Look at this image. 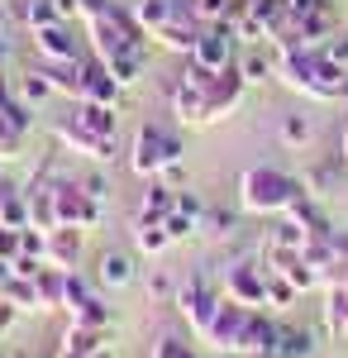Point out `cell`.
<instances>
[{
  "label": "cell",
  "mask_w": 348,
  "mask_h": 358,
  "mask_svg": "<svg viewBox=\"0 0 348 358\" xmlns=\"http://www.w3.org/2000/svg\"><path fill=\"white\" fill-rule=\"evenodd\" d=\"M272 77L310 96V101H344L348 96V67H339L324 48H277Z\"/></svg>",
  "instance_id": "obj_1"
},
{
  "label": "cell",
  "mask_w": 348,
  "mask_h": 358,
  "mask_svg": "<svg viewBox=\"0 0 348 358\" xmlns=\"http://www.w3.org/2000/svg\"><path fill=\"white\" fill-rule=\"evenodd\" d=\"M272 339H277V320H268L263 310L239 306V301H224V306H219L210 334H205V344H215L219 354H234V358L268 354Z\"/></svg>",
  "instance_id": "obj_2"
},
{
  "label": "cell",
  "mask_w": 348,
  "mask_h": 358,
  "mask_svg": "<svg viewBox=\"0 0 348 358\" xmlns=\"http://www.w3.org/2000/svg\"><path fill=\"white\" fill-rule=\"evenodd\" d=\"M305 192V182H296L291 172H282V167H248L239 177V206L248 210V215H287Z\"/></svg>",
  "instance_id": "obj_3"
},
{
  "label": "cell",
  "mask_w": 348,
  "mask_h": 358,
  "mask_svg": "<svg viewBox=\"0 0 348 358\" xmlns=\"http://www.w3.org/2000/svg\"><path fill=\"white\" fill-rule=\"evenodd\" d=\"M187 153V138L177 134L172 124H138L134 134V148H129V172L134 177H162L172 163H182Z\"/></svg>",
  "instance_id": "obj_4"
},
{
  "label": "cell",
  "mask_w": 348,
  "mask_h": 358,
  "mask_svg": "<svg viewBox=\"0 0 348 358\" xmlns=\"http://www.w3.org/2000/svg\"><path fill=\"white\" fill-rule=\"evenodd\" d=\"M172 306H177V315L187 320L191 330L205 339L210 325H215V315H219V306H224V287H215L205 273H196L191 282L177 287V301H172Z\"/></svg>",
  "instance_id": "obj_5"
},
{
  "label": "cell",
  "mask_w": 348,
  "mask_h": 358,
  "mask_svg": "<svg viewBox=\"0 0 348 358\" xmlns=\"http://www.w3.org/2000/svg\"><path fill=\"white\" fill-rule=\"evenodd\" d=\"M53 201H57V224L62 229H96L101 215H106V206L81 192V182H67V177L53 182Z\"/></svg>",
  "instance_id": "obj_6"
},
{
  "label": "cell",
  "mask_w": 348,
  "mask_h": 358,
  "mask_svg": "<svg viewBox=\"0 0 348 358\" xmlns=\"http://www.w3.org/2000/svg\"><path fill=\"white\" fill-rule=\"evenodd\" d=\"M53 138L67 148V153H81V158H91V163H115V138L91 134L86 124H77V115L53 120Z\"/></svg>",
  "instance_id": "obj_7"
},
{
  "label": "cell",
  "mask_w": 348,
  "mask_h": 358,
  "mask_svg": "<svg viewBox=\"0 0 348 358\" xmlns=\"http://www.w3.org/2000/svg\"><path fill=\"white\" fill-rule=\"evenodd\" d=\"M224 301L263 310L268 306V268H258V263H229L224 268Z\"/></svg>",
  "instance_id": "obj_8"
},
{
  "label": "cell",
  "mask_w": 348,
  "mask_h": 358,
  "mask_svg": "<svg viewBox=\"0 0 348 358\" xmlns=\"http://www.w3.org/2000/svg\"><path fill=\"white\" fill-rule=\"evenodd\" d=\"M243 96H248V77L239 72V57H234V62H229V67L210 82V91H205V115H210V124L239 110Z\"/></svg>",
  "instance_id": "obj_9"
},
{
  "label": "cell",
  "mask_w": 348,
  "mask_h": 358,
  "mask_svg": "<svg viewBox=\"0 0 348 358\" xmlns=\"http://www.w3.org/2000/svg\"><path fill=\"white\" fill-rule=\"evenodd\" d=\"M29 43H34L38 62H72V57H81V38L67 20H57V24H48V29H34Z\"/></svg>",
  "instance_id": "obj_10"
},
{
  "label": "cell",
  "mask_w": 348,
  "mask_h": 358,
  "mask_svg": "<svg viewBox=\"0 0 348 358\" xmlns=\"http://www.w3.org/2000/svg\"><path fill=\"white\" fill-rule=\"evenodd\" d=\"M263 258H268V268L272 273H282L287 282H291L296 292H315L324 277L310 268V258L305 253H291V248H263Z\"/></svg>",
  "instance_id": "obj_11"
},
{
  "label": "cell",
  "mask_w": 348,
  "mask_h": 358,
  "mask_svg": "<svg viewBox=\"0 0 348 358\" xmlns=\"http://www.w3.org/2000/svg\"><path fill=\"white\" fill-rule=\"evenodd\" d=\"M334 34H339L334 5H329V10H315V15H300V20H296V48H324Z\"/></svg>",
  "instance_id": "obj_12"
},
{
  "label": "cell",
  "mask_w": 348,
  "mask_h": 358,
  "mask_svg": "<svg viewBox=\"0 0 348 358\" xmlns=\"http://www.w3.org/2000/svg\"><path fill=\"white\" fill-rule=\"evenodd\" d=\"M167 106H172V115H177L182 124H210V115H205V91L187 86L182 77L167 86Z\"/></svg>",
  "instance_id": "obj_13"
},
{
  "label": "cell",
  "mask_w": 348,
  "mask_h": 358,
  "mask_svg": "<svg viewBox=\"0 0 348 358\" xmlns=\"http://www.w3.org/2000/svg\"><path fill=\"white\" fill-rule=\"evenodd\" d=\"M38 67H43V77L53 82L57 96L81 101V91H86V57H72V62H38Z\"/></svg>",
  "instance_id": "obj_14"
},
{
  "label": "cell",
  "mask_w": 348,
  "mask_h": 358,
  "mask_svg": "<svg viewBox=\"0 0 348 358\" xmlns=\"http://www.w3.org/2000/svg\"><path fill=\"white\" fill-rule=\"evenodd\" d=\"M43 263L57 268V273H77V263H81V229H53V234H48V248H43Z\"/></svg>",
  "instance_id": "obj_15"
},
{
  "label": "cell",
  "mask_w": 348,
  "mask_h": 358,
  "mask_svg": "<svg viewBox=\"0 0 348 358\" xmlns=\"http://www.w3.org/2000/svg\"><path fill=\"white\" fill-rule=\"evenodd\" d=\"M310 354H315V334L305 325H277V339L258 358H310Z\"/></svg>",
  "instance_id": "obj_16"
},
{
  "label": "cell",
  "mask_w": 348,
  "mask_h": 358,
  "mask_svg": "<svg viewBox=\"0 0 348 358\" xmlns=\"http://www.w3.org/2000/svg\"><path fill=\"white\" fill-rule=\"evenodd\" d=\"M119 96H124V86L106 72V62H101V57H86V91H81V101H96V106H119Z\"/></svg>",
  "instance_id": "obj_17"
},
{
  "label": "cell",
  "mask_w": 348,
  "mask_h": 358,
  "mask_svg": "<svg viewBox=\"0 0 348 358\" xmlns=\"http://www.w3.org/2000/svg\"><path fill=\"white\" fill-rule=\"evenodd\" d=\"M158 48H167V53L177 57H191V48H196V38H201V24H191V20H167L162 29H153L148 34Z\"/></svg>",
  "instance_id": "obj_18"
},
{
  "label": "cell",
  "mask_w": 348,
  "mask_h": 358,
  "mask_svg": "<svg viewBox=\"0 0 348 358\" xmlns=\"http://www.w3.org/2000/svg\"><path fill=\"white\" fill-rule=\"evenodd\" d=\"M172 210H177V192L162 177H148L143 182V196H138V220H167Z\"/></svg>",
  "instance_id": "obj_19"
},
{
  "label": "cell",
  "mask_w": 348,
  "mask_h": 358,
  "mask_svg": "<svg viewBox=\"0 0 348 358\" xmlns=\"http://www.w3.org/2000/svg\"><path fill=\"white\" fill-rule=\"evenodd\" d=\"M106 344H110V330H77V325H67L53 358H96Z\"/></svg>",
  "instance_id": "obj_20"
},
{
  "label": "cell",
  "mask_w": 348,
  "mask_h": 358,
  "mask_svg": "<svg viewBox=\"0 0 348 358\" xmlns=\"http://www.w3.org/2000/svg\"><path fill=\"white\" fill-rule=\"evenodd\" d=\"M148 57H153L148 48H124V53H115V57L106 62V72H110V77H115L119 86H124V91H129V86L143 82V72H148Z\"/></svg>",
  "instance_id": "obj_21"
},
{
  "label": "cell",
  "mask_w": 348,
  "mask_h": 358,
  "mask_svg": "<svg viewBox=\"0 0 348 358\" xmlns=\"http://www.w3.org/2000/svg\"><path fill=\"white\" fill-rule=\"evenodd\" d=\"M77 124H86L91 134L101 138H115L119 134V106H96V101H77Z\"/></svg>",
  "instance_id": "obj_22"
},
{
  "label": "cell",
  "mask_w": 348,
  "mask_h": 358,
  "mask_svg": "<svg viewBox=\"0 0 348 358\" xmlns=\"http://www.w3.org/2000/svg\"><path fill=\"white\" fill-rule=\"evenodd\" d=\"M96 282H101V287H115V292H119V287H129V282H134V258L106 248V253L96 258Z\"/></svg>",
  "instance_id": "obj_23"
},
{
  "label": "cell",
  "mask_w": 348,
  "mask_h": 358,
  "mask_svg": "<svg viewBox=\"0 0 348 358\" xmlns=\"http://www.w3.org/2000/svg\"><path fill=\"white\" fill-rule=\"evenodd\" d=\"M287 220H296L300 229H305V234H310V239H329V234H334L329 215H324V210L315 206V201H310V196H300V201H296L291 210H287Z\"/></svg>",
  "instance_id": "obj_24"
},
{
  "label": "cell",
  "mask_w": 348,
  "mask_h": 358,
  "mask_svg": "<svg viewBox=\"0 0 348 358\" xmlns=\"http://www.w3.org/2000/svg\"><path fill=\"white\" fill-rule=\"evenodd\" d=\"M67 315H72V325H77V330H110V325H115V310H110L96 292H91L86 301H77Z\"/></svg>",
  "instance_id": "obj_25"
},
{
  "label": "cell",
  "mask_w": 348,
  "mask_h": 358,
  "mask_svg": "<svg viewBox=\"0 0 348 358\" xmlns=\"http://www.w3.org/2000/svg\"><path fill=\"white\" fill-rule=\"evenodd\" d=\"M134 248L143 253V258H158V253H167V248H172L167 224H162V220H138V215H134Z\"/></svg>",
  "instance_id": "obj_26"
},
{
  "label": "cell",
  "mask_w": 348,
  "mask_h": 358,
  "mask_svg": "<svg viewBox=\"0 0 348 358\" xmlns=\"http://www.w3.org/2000/svg\"><path fill=\"white\" fill-rule=\"evenodd\" d=\"M0 301L15 306L20 315H24V310H43V306H38V282H34V277H15V273L0 287Z\"/></svg>",
  "instance_id": "obj_27"
},
{
  "label": "cell",
  "mask_w": 348,
  "mask_h": 358,
  "mask_svg": "<svg viewBox=\"0 0 348 358\" xmlns=\"http://www.w3.org/2000/svg\"><path fill=\"white\" fill-rule=\"evenodd\" d=\"M0 224H5V229H29V196H24V187H0Z\"/></svg>",
  "instance_id": "obj_28"
},
{
  "label": "cell",
  "mask_w": 348,
  "mask_h": 358,
  "mask_svg": "<svg viewBox=\"0 0 348 358\" xmlns=\"http://www.w3.org/2000/svg\"><path fill=\"white\" fill-rule=\"evenodd\" d=\"M15 96H20V101H24L29 110H38V106H43V101H48V96H57V91H53V82H48V77H43V67H29L24 77H20V82H15Z\"/></svg>",
  "instance_id": "obj_29"
},
{
  "label": "cell",
  "mask_w": 348,
  "mask_h": 358,
  "mask_svg": "<svg viewBox=\"0 0 348 358\" xmlns=\"http://www.w3.org/2000/svg\"><path fill=\"white\" fill-rule=\"evenodd\" d=\"M34 282H38V306H43V310H62V306H67V273L43 268Z\"/></svg>",
  "instance_id": "obj_30"
},
{
  "label": "cell",
  "mask_w": 348,
  "mask_h": 358,
  "mask_svg": "<svg viewBox=\"0 0 348 358\" xmlns=\"http://www.w3.org/2000/svg\"><path fill=\"white\" fill-rule=\"evenodd\" d=\"M305 244H310V234H305L296 220H287V215L272 224L268 239H263V248H291V253H305Z\"/></svg>",
  "instance_id": "obj_31"
},
{
  "label": "cell",
  "mask_w": 348,
  "mask_h": 358,
  "mask_svg": "<svg viewBox=\"0 0 348 358\" xmlns=\"http://www.w3.org/2000/svg\"><path fill=\"white\" fill-rule=\"evenodd\" d=\"M272 67H277V53H268L263 43H258V48H248V53L239 57V72L248 77V86H253V82H268Z\"/></svg>",
  "instance_id": "obj_32"
},
{
  "label": "cell",
  "mask_w": 348,
  "mask_h": 358,
  "mask_svg": "<svg viewBox=\"0 0 348 358\" xmlns=\"http://www.w3.org/2000/svg\"><path fill=\"white\" fill-rule=\"evenodd\" d=\"M20 20H24V24H29V34H34V29H48V24H57L62 15H57V5H53V0H24V5H20Z\"/></svg>",
  "instance_id": "obj_33"
},
{
  "label": "cell",
  "mask_w": 348,
  "mask_h": 358,
  "mask_svg": "<svg viewBox=\"0 0 348 358\" xmlns=\"http://www.w3.org/2000/svg\"><path fill=\"white\" fill-rule=\"evenodd\" d=\"M324 320H329V330H334V334H344V339H348V292H344V287H329Z\"/></svg>",
  "instance_id": "obj_34"
},
{
  "label": "cell",
  "mask_w": 348,
  "mask_h": 358,
  "mask_svg": "<svg viewBox=\"0 0 348 358\" xmlns=\"http://www.w3.org/2000/svg\"><path fill=\"white\" fill-rule=\"evenodd\" d=\"M24 138H29V129H20L10 115L0 110V158L10 163V158H20V148H24Z\"/></svg>",
  "instance_id": "obj_35"
},
{
  "label": "cell",
  "mask_w": 348,
  "mask_h": 358,
  "mask_svg": "<svg viewBox=\"0 0 348 358\" xmlns=\"http://www.w3.org/2000/svg\"><path fill=\"white\" fill-rule=\"evenodd\" d=\"M291 301H296V287L282 273H268V306L272 310H287Z\"/></svg>",
  "instance_id": "obj_36"
},
{
  "label": "cell",
  "mask_w": 348,
  "mask_h": 358,
  "mask_svg": "<svg viewBox=\"0 0 348 358\" xmlns=\"http://www.w3.org/2000/svg\"><path fill=\"white\" fill-rule=\"evenodd\" d=\"M282 143H291V148L310 143V120H305V115H287V120H282Z\"/></svg>",
  "instance_id": "obj_37"
},
{
  "label": "cell",
  "mask_w": 348,
  "mask_h": 358,
  "mask_svg": "<svg viewBox=\"0 0 348 358\" xmlns=\"http://www.w3.org/2000/svg\"><path fill=\"white\" fill-rule=\"evenodd\" d=\"M143 292H148V301H162V306L177 301V287H172V277H167V273H153L148 282H143Z\"/></svg>",
  "instance_id": "obj_38"
},
{
  "label": "cell",
  "mask_w": 348,
  "mask_h": 358,
  "mask_svg": "<svg viewBox=\"0 0 348 358\" xmlns=\"http://www.w3.org/2000/svg\"><path fill=\"white\" fill-rule=\"evenodd\" d=\"M153 358H201L191 344H182L177 334H162L158 344H153Z\"/></svg>",
  "instance_id": "obj_39"
},
{
  "label": "cell",
  "mask_w": 348,
  "mask_h": 358,
  "mask_svg": "<svg viewBox=\"0 0 348 358\" xmlns=\"http://www.w3.org/2000/svg\"><path fill=\"white\" fill-rule=\"evenodd\" d=\"M201 229H210V234H234V229H239V215H234V210H205Z\"/></svg>",
  "instance_id": "obj_40"
},
{
  "label": "cell",
  "mask_w": 348,
  "mask_h": 358,
  "mask_svg": "<svg viewBox=\"0 0 348 358\" xmlns=\"http://www.w3.org/2000/svg\"><path fill=\"white\" fill-rule=\"evenodd\" d=\"M167 234H172V244H182V239H191V234H196V229H201V224L191 220V215H182V210H172V215H167Z\"/></svg>",
  "instance_id": "obj_41"
},
{
  "label": "cell",
  "mask_w": 348,
  "mask_h": 358,
  "mask_svg": "<svg viewBox=\"0 0 348 358\" xmlns=\"http://www.w3.org/2000/svg\"><path fill=\"white\" fill-rule=\"evenodd\" d=\"M177 210H182V215H191L196 224L205 220V201H201V196L191 192V187H182V192H177Z\"/></svg>",
  "instance_id": "obj_42"
},
{
  "label": "cell",
  "mask_w": 348,
  "mask_h": 358,
  "mask_svg": "<svg viewBox=\"0 0 348 358\" xmlns=\"http://www.w3.org/2000/svg\"><path fill=\"white\" fill-rule=\"evenodd\" d=\"M86 296H91V282H86L81 273H67V306H62V310H72V306L86 301Z\"/></svg>",
  "instance_id": "obj_43"
},
{
  "label": "cell",
  "mask_w": 348,
  "mask_h": 358,
  "mask_svg": "<svg viewBox=\"0 0 348 358\" xmlns=\"http://www.w3.org/2000/svg\"><path fill=\"white\" fill-rule=\"evenodd\" d=\"M20 253H24V248H20V229H5V224H0V258L15 263Z\"/></svg>",
  "instance_id": "obj_44"
},
{
  "label": "cell",
  "mask_w": 348,
  "mask_h": 358,
  "mask_svg": "<svg viewBox=\"0 0 348 358\" xmlns=\"http://www.w3.org/2000/svg\"><path fill=\"white\" fill-rule=\"evenodd\" d=\"M10 268H15V277H38L43 268H48V263H43V258H34V253H20Z\"/></svg>",
  "instance_id": "obj_45"
},
{
  "label": "cell",
  "mask_w": 348,
  "mask_h": 358,
  "mask_svg": "<svg viewBox=\"0 0 348 358\" xmlns=\"http://www.w3.org/2000/svg\"><path fill=\"white\" fill-rule=\"evenodd\" d=\"M81 192H86V196H96V201L106 206V196H110V182L101 177V172H91V177H81Z\"/></svg>",
  "instance_id": "obj_46"
},
{
  "label": "cell",
  "mask_w": 348,
  "mask_h": 358,
  "mask_svg": "<svg viewBox=\"0 0 348 358\" xmlns=\"http://www.w3.org/2000/svg\"><path fill=\"white\" fill-rule=\"evenodd\" d=\"M324 53L334 57V62H339V67H348V34H334V38H329V43H324Z\"/></svg>",
  "instance_id": "obj_47"
},
{
  "label": "cell",
  "mask_w": 348,
  "mask_h": 358,
  "mask_svg": "<svg viewBox=\"0 0 348 358\" xmlns=\"http://www.w3.org/2000/svg\"><path fill=\"white\" fill-rule=\"evenodd\" d=\"M162 182H167L172 192H182V187H187V167H182V163H172L167 172H162Z\"/></svg>",
  "instance_id": "obj_48"
},
{
  "label": "cell",
  "mask_w": 348,
  "mask_h": 358,
  "mask_svg": "<svg viewBox=\"0 0 348 358\" xmlns=\"http://www.w3.org/2000/svg\"><path fill=\"white\" fill-rule=\"evenodd\" d=\"M15 320H20V310H15V306H5V301H0V334L10 330V325H15Z\"/></svg>",
  "instance_id": "obj_49"
},
{
  "label": "cell",
  "mask_w": 348,
  "mask_h": 358,
  "mask_svg": "<svg viewBox=\"0 0 348 358\" xmlns=\"http://www.w3.org/2000/svg\"><path fill=\"white\" fill-rule=\"evenodd\" d=\"M57 5V15H62V20H67V24H72V20H77V0H53Z\"/></svg>",
  "instance_id": "obj_50"
},
{
  "label": "cell",
  "mask_w": 348,
  "mask_h": 358,
  "mask_svg": "<svg viewBox=\"0 0 348 358\" xmlns=\"http://www.w3.org/2000/svg\"><path fill=\"white\" fill-rule=\"evenodd\" d=\"M0 34H10V5L0 0Z\"/></svg>",
  "instance_id": "obj_51"
},
{
  "label": "cell",
  "mask_w": 348,
  "mask_h": 358,
  "mask_svg": "<svg viewBox=\"0 0 348 358\" xmlns=\"http://www.w3.org/2000/svg\"><path fill=\"white\" fill-rule=\"evenodd\" d=\"M5 62H10V38L0 34V72H5Z\"/></svg>",
  "instance_id": "obj_52"
},
{
  "label": "cell",
  "mask_w": 348,
  "mask_h": 358,
  "mask_svg": "<svg viewBox=\"0 0 348 358\" xmlns=\"http://www.w3.org/2000/svg\"><path fill=\"white\" fill-rule=\"evenodd\" d=\"M10 273H15V268H10V263H5V258H0V287H5V282H10Z\"/></svg>",
  "instance_id": "obj_53"
},
{
  "label": "cell",
  "mask_w": 348,
  "mask_h": 358,
  "mask_svg": "<svg viewBox=\"0 0 348 358\" xmlns=\"http://www.w3.org/2000/svg\"><path fill=\"white\" fill-rule=\"evenodd\" d=\"M96 358H115V354H110V349H101V354H96Z\"/></svg>",
  "instance_id": "obj_54"
},
{
  "label": "cell",
  "mask_w": 348,
  "mask_h": 358,
  "mask_svg": "<svg viewBox=\"0 0 348 358\" xmlns=\"http://www.w3.org/2000/svg\"><path fill=\"white\" fill-rule=\"evenodd\" d=\"M344 158H348V129H344Z\"/></svg>",
  "instance_id": "obj_55"
},
{
  "label": "cell",
  "mask_w": 348,
  "mask_h": 358,
  "mask_svg": "<svg viewBox=\"0 0 348 358\" xmlns=\"http://www.w3.org/2000/svg\"><path fill=\"white\" fill-rule=\"evenodd\" d=\"M0 163H5V158H0Z\"/></svg>",
  "instance_id": "obj_56"
}]
</instances>
